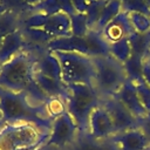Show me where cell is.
<instances>
[{"label": "cell", "mask_w": 150, "mask_h": 150, "mask_svg": "<svg viewBox=\"0 0 150 150\" xmlns=\"http://www.w3.org/2000/svg\"><path fill=\"white\" fill-rule=\"evenodd\" d=\"M0 111L6 123H29L49 131L52 115L47 107L30 101L25 91H12L0 87Z\"/></svg>", "instance_id": "6da1fadb"}, {"label": "cell", "mask_w": 150, "mask_h": 150, "mask_svg": "<svg viewBox=\"0 0 150 150\" xmlns=\"http://www.w3.org/2000/svg\"><path fill=\"white\" fill-rule=\"evenodd\" d=\"M38 55L23 50L2 64L0 87L12 91H23L34 82Z\"/></svg>", "instance_id": "7a4b0ae2"}, {"label": "cell", "mask_w": 150, "mask_h": 150, "mask_svg": "<svg viewBox=\"0 0 150 150\" xmlns=\"http://www.w3.org/2000/svg\"><path fill=\"white\" fill-rule=\"evenodd\" d=\"M49 131L29 123H6L0 129V150H36L45 145Z\"/></svg>", "instance_id": "3957f363"}, {"label": "cell", "mask_w": 150, "mask_h": 150, "mask_svg": "<svg viewBox=\"0 0 150 150\" xmlns=\"http://www.w3.org/2000/svg\"><path fill=\"white\" fill-rule=\"evenodd\" d=\"M68 96L64 101L66 110L76 123L80 132H88L91 111L101 103V97L94 87L86 84L67 86Z\"/></svg>", "instance_id": "277c9868"}, {"label": "cell", "mask_w": 150, "mask_h": 150, "mask_svg": "<svg viewBox=\"0 0 150 150\" xmlns=\"http://www.w3.org/2000/svg\"><path fill=\"white\" fill-rule=\"evenodd\" d=\"M95 66L94 88L101 98L114 97L128 80L123 63L110 55L93 57Z\"/></svg>", "instance_id": "5b68a950"}, {"label": "cell", "mask_w": 150, "mask_h": 150, "mask_svg": "<svg viewBox=\"0 0 150 150\" xmlns=\"http://www.w3.org/2000/svg\"><path fill=\"white\" fill-rule=\"evenodd\" d=\"M57 57L61 67V79L64 86L86 84L94 87L95 66L90 56L75 52H52Z\"/></svg>", "instance_id": "8992f818"}, {"label": "cell", "mask_w": 150, "mask_h": 150, "mask_svg": "<svg viewBox=\"0 0 150 150\" xmlns=\"http://www.w3.org/2000/svg\"><path fill=\"white\" fill-rule=\"evenodd\" d=\"M79 128L66 109L53 116L50 130L45 142L46 148L53 150H66L76 139Z\"/></svg>", "instance_id": "52a82bcc"}, {"label": "cell", "mask_w": 150, "mask_h": 150, "mask_svg": "<svg viewBox=\"0 0 150 150\" xmlns=\"http://www.w3.org/2000/svg\"><path fill=\"white\" fill-rule=\"evenodd\" d=\"M21 27L40 28L48 33L53 39L71 35L70 16L64 12H59L52 15L27 13L21 18Z\"/></svg>", "instance_id": "ba28073f"}, {"label": "cell", "mask_w": 150, "mask_h": 150, "mask_svg": "<svg viewBox=\"0 0 150 150\" xmlns=\"http://www.w3.org/2000/svg\"><path fill=\"white\" fill-rule=\"evenodd\" d=\"M101 104L109 112L116 132L138 128V118H136L116 97L101 98Z\"/></svg>", "instance_id": "9c48e42d"}, {"label": "cell", "mask_w": 150, "mask_h": 150, "mask_svg": "<svg viewBox=\"0 0 150 150\" xmlns=\"http://www.w3.org/2000/svg\"><path fill=\"white\" fill-rule=\"evenodd\" d=\"M88 134L96 139H109L116 134L112 120L105 108L100 103L90 114L88 123Z\"/></svg>", "instance_id": "30bf717a"}, {"label": "cell", "mask_w": 150, "mask_h": 150, "mask_svg": "<svg viewBox=\"0 0 150 150\" xmlns=\"http://www.w3.org/2000/svg\"><path fill=\"white\" fill-rule=\"evenodd\" d=\"M109 139L116 150H150V142L139 128L116 132Z\"/></svg>", "instance_id": "8fae6325"}, {"label": "cell", "mask_w": 150, "mask_h": 150, "mask_svg": "<svg viewBox=\"0 0 150 150\" xmlns=\"http://www.w3.org/2000/svg\"><path fill=\"white\" fill-rule=\"evenodd\" d=\"M132 32H135V30L131 26L129 14L122 11L100 32V34H101L102 39L108 45H110V43H114L124 38H129V35Z\"/></svg>", "instance_id": "7c38bea8"}, {"label": "cell", "mask_w": 150, "mask_h": 150, "mask_svg": "<svg viewBox=\"0 0 150 150\" xmlns=\"http://www.w3.org/2000/svg\"><path fill=\"white\" fill-rule=\"evenodd\" d=\"M114 97H116L138 120L142 118L143 116H145L148 112L139 101L135 83L132 81H130L129 79L125 81V83L122 86V88L117 91V94Z\"/></svg>", "instance_id": "4fadbf2b"}, {"label": "cell", "mask_w": 150, "mask_h": 150, "mask_svg": "<svg viewBox=\"0 0 150 150\" xmlns=\"http://www.w3.org/2000/svg\"><path fill=\"white\" fill-rule=\"evenodd\" d=\"M23 50H26V42L21 29H18L2 39L0 45V63H6Z\"/></svg>", "instance_id": "5bb4252c"}, {"label": "cell", "mask_w": 150, "mask_h": 150, "mask_svg": "<svg viewBox=\"0 0 150 150\" xmlns=\"http://www.w3.org/2000/svg\"><path fill=\"white\" fill-rule=\"evenodd\" d=\"M35 82L39 86V88L42 90V93L50 100H63L66 101L68 96V88L64 86L62 81H57L50 77H47L35 70L34 75Z\"/></svg>", "instance_id": "9a60e30c"}, {"label": "cell", "mask_w": 150, "mask_h": 150, "mask_svg": "<svg viewBox=\"0 0 150 150\" xmlns=\"http://www.w3.org/2000/svg\"><path fill=\"white\" fill-rule=\"evenodd\" d=\"M35 70L47 77L62 81L61 79V67L57 57L52 52H45L40 55H38Z\"/></svg>", "instance_id": "2e32d148"}, {"label": "cell", "mask_w": 150, "mask_h": 150, "mask_svg": "<svg viewBox=\"0 0 150 150\" xmlns=\"http://www.w3.org/2000/svg\"><path fill=\"white\" fill-rule=\"evenodd\" d=\"M66 150H116L110 139H96L88 132L77 134L74 143Z\"/></svg>", "instance_id": "e0dca14e"}, {"label": "cell", "mask_w": 150, "mask_h": 150, "mask_svg": "<svg viewBox=\"0 0 150 150\" xmlns=\"http://www.w3.org/2000/svg\"><path fill=\"white\" fill-rule=\"evenodd\" d=\"M128 39L131 46V54L145 62L150 54V30L145 33L132 32Z\"/></svg>", "instance_id": "ac0fdd59"}, {"label": "cell", "mask_w": 150, "mask_h": 150, "mask_svg": "<svg viewBox=\"0 0 150 150\" xmlns=\"http://www.w3.org/2000/svg\"><path fill=\"white\" fill-rule=\"evenodd\" d=\"M88 56L97 57V56H107L109 55V45L102 39L101 34L94 29L89 30L86 35Z\"/></svg>", "instance_id": "d6986e66"}, {"label": "cell", "mask_w": 150, "mask_h": 150, "mask_svg": "<svg viewBox=\"0 0 150 150\" xmlns=\"http://www.w3.org/2000/svg\"><path fill=\"white\" fill-rule=\"evenodd\" d=\"M121 12H122V1H120V0H108L103 11H102V13H101V16H100L94 30L100 33Z\"/></svg>", "instance_id": "ffe728a7"}, {"label": "cell", "mask_w": 150, "mask_h": 150, "mask_svg": "<svg viewBox=\"0 0 150 150\" xmlns=\"http://www.w3.org/2000/svg\"><path fill=\"white\" fill-rule=\"evenodd\" d=\"M21 14L14 12H6L0 16V38L14 33L21 28Z\"/></svg>", "instance_id": "44dd1931"}, {"label": "cell", "mask_w": 150, "mask_h": 150, "mask_svg": "<svg viewBox=\"0 0 150 150\" xmlns=\"http://www.w3.org/2000/svg\"><path fill=\"white\" fill-rule=\"evenodd\" d=\"M143 64H144V61L141 57H138L136 55H132V54L127 60V62L123 63L127 77L130 81H132L134 83L144 80V77H143Z\"/></svg>", "instance_id": "7402d4cb"}, {"label": "cell", "mask_w": 150, "mask_h": 150, "mask_svg": "<svg viewBox=\"0 0 150 150\" xmlns=\"http://www.w3.org/2000/svg\"><path fill=\"white\" fill-rule=\"evenodd\" d=\"M109 55L120 61L121 63L127 62V60L131 56V46L128 38L118 40L114 43L109 45Z\"/></svg>", "instance_id": "603a6c76"}, {"label": "cell", "mask_w": 150, "mask_h": 150, "mask_svg": "<svg viewBox=\"0 0 150 150\" xmlns=\"http://www.w3.org/2000/svg\"><path fill=\"white\" fill-rule=\"evenodd\" d=\"M107 1L108 0H94L88 4L87 9H86V15H87V20H88L89 30H91L96 27V23L101 16V13H102Z\"/></svg>", "instance_id": "cb8c5ba5"}, {"label": "cell", "mask_w": 150, "mask_h": 150, "mask_svg": "<svg viewBox=\"0 0 150 150\" xmlns=\"http://www.w3.org/2000/svg\"><path fill=\"white\" fill-rule=\"evenodd\" d=\"M70 28H71V35L81 36V38L86 36L89 32L86 13H75L70 15Z\"/></svg>", "instance_id": "d4e9b609"}, {"label": "cell", "mask_w": 150, "mask_h": 150, "mask_svg": "<svg viewBox=\"0 0 150 150\" xmlns=\"http://www.w3.org/2000/svg\"><path fill=\"white\" fill-rule=\"evenodd\" d=\"M129 19L135 32L145 33L150 30V16L141 13H130Z\"/></svg>", "instance_id": "484cf974"}, {"label": "cell", "mask_w": 150, "mask_h": 150, "mask_svg": "<svg viewBox=\"0 0 150 150\" xmlns=\"http://www.w3.org/2000/svg\"><path fill=\"white\" fill-rule=\"evenodd\" d=\"M122 11L130 13H141L150 16V7L145 4L144 0H127L122 2Z\"/></svg>", "instance_id": "4316f807"}, {"label": "cell", "mask_w": 150, "mask_h": 150, "mask_svg": "<svg viewBox=\"0 0 150 150\" xmlns=\"http://www.w3.org/2000/svg\"><path fill=\"white\" fill-rule=\"evenodd\" d=\"M0 2L5 7L6 12H14L21 15L27 14L30 8L25 0H0Z\"/></svg>", "instance_id": "83f0119b"}, {"label": "cell", "mask_w": 150, "mask_h": 150, "mask_svg": "<svg viewBox=\"0 0 150 150\" xmlns=\"http://www.w3.org/2000/svg\"><path fill=\"white\" fill-rule=\"evenodd\" d=\"M135 87L141 103L143 104L145 110L150 112V86L145 82V80H143L139 82H135Z\"/></svg>", "instance_id": "f1b7e54d"}, {"label": "cell", "mask_w": 150, "mask_h": 150, "mask_svg": "<svg viewBox=\"0 0 150 150\" xmlns=\"http://www.w3.org/2000/svg\"><path fill=\"white\" fill-rule=\"evenodd\" d=\"M138 128L143 131V134L150 142V112H146L145 116L138 120Z\"/></svg>", "instance_id": "f546056e"}, {"label": "cell", "mask_w": 150, "mask_h": 150, "mask_svg": "<svg viewBox=\"0 0 150 150\" xmlns=\"http://www.w3.org/2000/svg\"><path fill=\"white\" fill-rule=\"evenodd\" d=\"M76 13H86L87 6H88V1L87 0H70Z\"/></svg>", "instance_id": "4dcf8cb0"}, {"label": "cell", "mask_w": 150, "mask_h": 150, "mask_svg": "<svg viewBox=\"0 0 150 150\" xmlns=\"http://www.w3.org/2000/svg\"><path fill=\"white\" fill-rule=\"evenodd\" d=\"M4 13H6V9H5V7L2 6V4L0 2V16H1Z\"/></svg>", "instance_id": "1f68e13d"}, {"label": "cell", "mask_w": 150, "mask_h": 150, "mask_svg": "<svg viewBox=\"0 0 150 150\" xmlns=\"http://www.w3.org/2000/svg\"><path fill=\"white\" fill-rule=\"evenodd\" d=\"M4 125H5V122H4V120H2V115H1V111H0V129H1Z\"/></svg>", "instance_id": "d6a6232c"}, {"label": "cell", "mask_w": 150, "mask_h": 150, "mask_svg": "<svg viewBox=\"0 0 150 150\" xmlns=\"http://www.w3.org/2000/svg\"><path fill=\"white\" fill-rule=\"evenodd\" d=\"M144 1H145V4H146L149 7H150V0H144Z\"/></svg>", "instance_id": "836d02e7"}, {"label": "cell", "mask_w": 150, "mask_h": 150, "mask_svg": "<svg viewBox=\"0 0 150 150\" xmlns=\"http://www.w3.org/2000/svg\"><path fill=\"white\" fill-rule=\"evenodd\" d=\"M145 62H146V63H149V64H150V54H149V57H148V60H146V61H145Z\"/></svg>", "instance_id": "e575fe53"}, {"label": "cell", "mask_w": 150, "mask_h": 150, "mask_svg": "<svg viewBox=\"0 0 150 150\" xmlns=\"http://www.w3.org/2000/svg\"><path fill=\"white\" fill-rule=\"evenodd\" d=\"M36 150H45V146H42V148H39V149H36Z\"/></svg>", "instance_id": "d590c367"}, {"label": "cell", "mask_w": 150, "mask_h": 150, "mask_svg": "<svg viewBox=\"0 0 150 150\" xmlns=\"http://www.w3.org/2000/svg\"><path fill=\"white\" fill-rule=\"evenodd\" d=\"M1 68H2V64L0 63V71H1Z\"/></svg>", "instance_id": "8d00e7d4"}, {"label": "cell", "mask_w": 150, "mask_h": 150, "mask_svg": "<svg viewBox=\"0 0 150 150\" xmlns=\"http://www.w3.org/2000/svg\"><path fill=\"white\" fill-rule=\"evenodd\" d=\"M87 1H88V2H91V1H94V0H87Z\"/></svg>", "instance_id": "74e56055"}, {"label": "cell", "mask_w": 150, "mask_h": 150, "mask_svg": "<svg viewBox=\"0 0 150 150\" xmlns=\"http://www.w3.org/2000/svg\"><path fill=\"white\" fill-rule=\"evenodd\" d=\"M120 1H122V2H124V1H127V0H120Z\"/></svg>", "instance_id": "f35d334b"}]
</instances>
